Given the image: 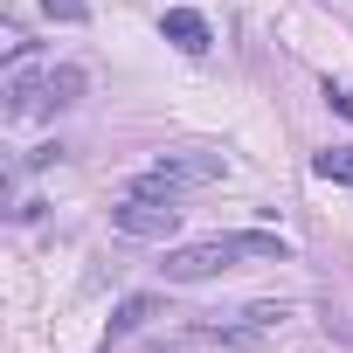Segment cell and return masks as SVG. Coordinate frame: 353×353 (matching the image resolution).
Listing matches in <instances>:
<instances>
[{
	"instance_id": "9",
	"label": "cell",
	"mask_w": 353,
	"mask_h": 353,
	"mask_svg": "<svg viewBox=\"0 0 353 353\" xmlns=\"http://www.w3.org/2000/svg\"><path fill=\"white\" fill-rule=\"evenodd\" d=\"M42 14H49V21H90L83 0H42Z\"/></svg>"
},
{
	"instance_id": "4",
	"label": "cell",
	"mask_w": 353,
	"mask_h": 353,
	"mask_svg": "<svg viewBox=\"0 0 353 353\" xmlns=\"http://www.w3.org/2000/svg\"><path fill=\"white\" fill-rule=\"evenodd\" d=\"M42 90H49V63H35V49L14 56V70H8V118H14V125L35 118V111H42Z\"/></svg>"
},
{
	"instance_id": "7",
	"label": "cell",
	"mask_w": 353,
	"mask_h": 353,
	"mask_svg": "<svg viewBox=\"0 0 353 353\" xmlns=\"http://www.w3.org/2000/svg\"><path fill=\"white\" fill-rule=\"evenodd\" d=\"M83 90H90V77H83L77 63H49V90H42V111H70V104H83Z\"/></svg>"
},
{
	"instance_id": "1",
	"label": "cell",
	"mask_w": 353,
	"mask_h": 353,
	"mask_svg": "<svg viewBox=\"0 0 353 353\" xmlns=\"http://www.w3.org/2000/svg\"><path fill=\"white\" fill-rule=\"evenodd\" d=\"M243 263H291V243L270 236V229H236V236L173 243V250L159 256V277H166V284H208V277L243 270Z\"/></svg>"
},
{
	"instance_id": "2",
	"label": "cell",
	"mask_w": 353,
	"mask_h": 353,
	"mask_svg": "<svg viewBox=\"0 0 353 353\" xmlns=\"http://www.w3.org/2000/svg\"><path fill=\"white\" fill-rule=\"evenodd\" d=\"M222 173H229L222 152L188 145V152H159L145 173H132V188H125V194H173V201H181V194H194V188H215Z\"/></svg>"
},
{
	"instance_id": "6",
	"label": "cell",
	"mask_w": 353,
	"mask_h": 353,
	"mask_svg": "<svg viewBox=\"0 0 353 353\" xmlns=\"http://www.w3.org/2000/svg\"><path fill=\"white\" fill-rule=\"evenodd\" d=\"M159 35H166L173 49H188V56H201V49L215 42L208 14H194V8H166V14H159Z\"/></svg>"
},
{
	"instance_id": "10",
	"label": "cell",
	"mask_w": 353,
	"mask_h": 353,
	"mask_svg": "<svg viewBox=\"0 0 353 353\" xmlns=\"http://www.w3.org/2000/svg\"><path fill=\"white\" fill-rule=\"evenodd\" d=\"M325 104H332L339 118H353V90H339V83H325Z\"/></svg>"
},
{
	"instance_id": "8",
	"label": "cell",
	"mask_w": 353,
	"mask_h": 353,
	"mask_svg": "<svg viewBox=\"0 0 353 353\" xmlns=\"http://www.w3.org/2000/svg\"><path fill=\"white\" fill-rule=\"evenodd\" d=\"M312 173H319V181H346V188H353V145L319 152V159H312Z\"/></svg>"
},
{
	"instance_id": "3",
	"label": "cell",
	"mask_w": 353,
	"mask_h": 353,
	"mask_svg": "<svg viewBox=\"0 0 353 353\" xmlns=\"http://www.w3.org/2000/svg\"><path fill=\"white\" fill-rule=\"evenodd\" d=\"M111 229L132 236V243H173L181 236V201L173 194H125L111 208Z\"/></svg>"
},
{
	"instance_id": "5",
	"label": "cell",
	"mask_w": 353,
	"mask_h": 353,
	"mask_svg": "<svg viewBox=\"0 0 353 353\" xmlns=\"http://www.w3.org/2000/svg\"><path fill=\"white\" fill-rule=\"evenodd\" d=\"M152 319H173V312H166V298H159V291H132V298H118V305H111V332H104V339L118 346V339L145 332Z\"/></svg>"
}]
</instances>
